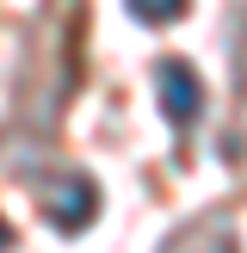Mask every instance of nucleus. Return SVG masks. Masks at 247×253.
I'll return each mask as SVG.
<instances>
[{"mask_svg": "<svg viewBox=\"0 0 247 253\" xmlns=\"http://www.w3.org/2000/svg\"><path fill=\"white\" fill-rule=\"evenodd\" d=\"M130 6H136V19H167L179 0H130Z\"/></svg>", "mask_w": 247, "mask_h": 253, "instance_id": "obj_1", "label": "nucleus"}]
</instances>
